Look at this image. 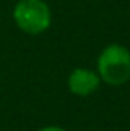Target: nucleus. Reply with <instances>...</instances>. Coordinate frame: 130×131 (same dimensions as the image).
Listing matches in <instances>:
<instances>
[{
  "mask_svg": "<svg viewBox=\"0 0 130 131\" xmlns=\"http://www.w3.org/2000/svg\"><path fill=\"white\" fill-rule=\"evenodd\" d=\"M98 77L108 85H124L130 78V51L122 45H108L97 61Z\"/></svg>",
  "mask_w": 130,
  "mask_h": 131,
  "instance_id": "1",
  "label": "nucleus"
},
{
  "mask_svg": "<svg viewBox=\"0 0 130 131\" xmlns=\"http://www.w3.org/2000/svg\"><path fill=\"white\" fill-rule=\"evenodd\" d=\"M13 20L22 32L39 35L50 27L52 13L43 0H18L13 8Z\"/></svg>",
  "mask_w": 130,
  "mask_h": 131,
  "instance_id": "2",
  "label": "nucleus"
},
{
  "mask_svg": "<svg viewBox=\"0 0 130 131\" xmlns=\"http://www.w3.org/2000/svg\"><path fill=\"white\" fill-rule=\"evenodd\" d=\"M100 77L87 68H77L68 77V90L77 96H88L97 91Z\"/></svg>",
  "mask_w": 130,
  "mask_h": 131,
  "instance_id": "3",
  "label": "nucleus"
},
{
  "mask_svg": "<svg viewBox=\"0 0 130 131\" xmlns=\"http://www.w3.org/2000/svg\"><path fill=\"white\" fill-rule=\"evenodd\" d=\"M39 131H65L63 128H59V126H47V128H42Z\"/></svg>",
  "mask_w": 130,
  "mask_h": 131,
  "instance_id": "4",
  "label": "nucleus"
}]
</instances>
